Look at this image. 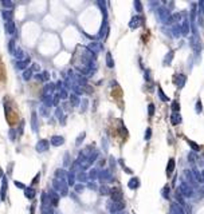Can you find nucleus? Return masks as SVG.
<instances>
[{
    "mask_svg": "<svg viewBox=\"0 0 204 214\" xmlns=\"http://www.w3.org/2000/svg\"><path fill=\"white\" fill-rule=\"evenodd\" d=\"M5 72H4V66H3V63L0 62V79H1V82H4V79H5Z\"/></svg>",
    "mask_w": 204,
    "mask_h": 214,
    "instance_id": "2",
    "label": "nucleus"
},
{
    "mask_svg": "<svg viewBox=\"0 0 204 214\" xmlns=\"http://www.w3.org/2000/svg\"><path fill=\"white\" fill-rule=\"evenodd\" d=\"M7 119H8L9 125H16V123L19 122L18 113H15V111H8V114H7Z\"/></svg>",
    "mask_w": 204,
    "mask_h": 214,
    "instance_id": "1",
    "label": "nucleus"
}]
</instances>
